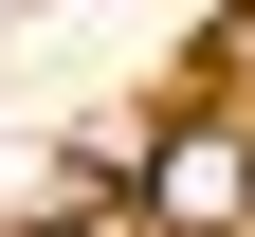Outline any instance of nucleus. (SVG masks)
Here are the masks:
<instances>
[{"instance_id": "1", "label": "nucleus", "mask_w": 255, "mask_h": 237, "mask_svg": "<svg viewBox=\"0 0 255 237\" xmlns=\"http://www.w3.org/2000/svg\"><path fill=\"white\" fill-rule=\"evenodd\" d=\"M237 201H255V128H237V110H201V128L146 146V219H164V237H219Z\"/></svg>"}]
</instances>
